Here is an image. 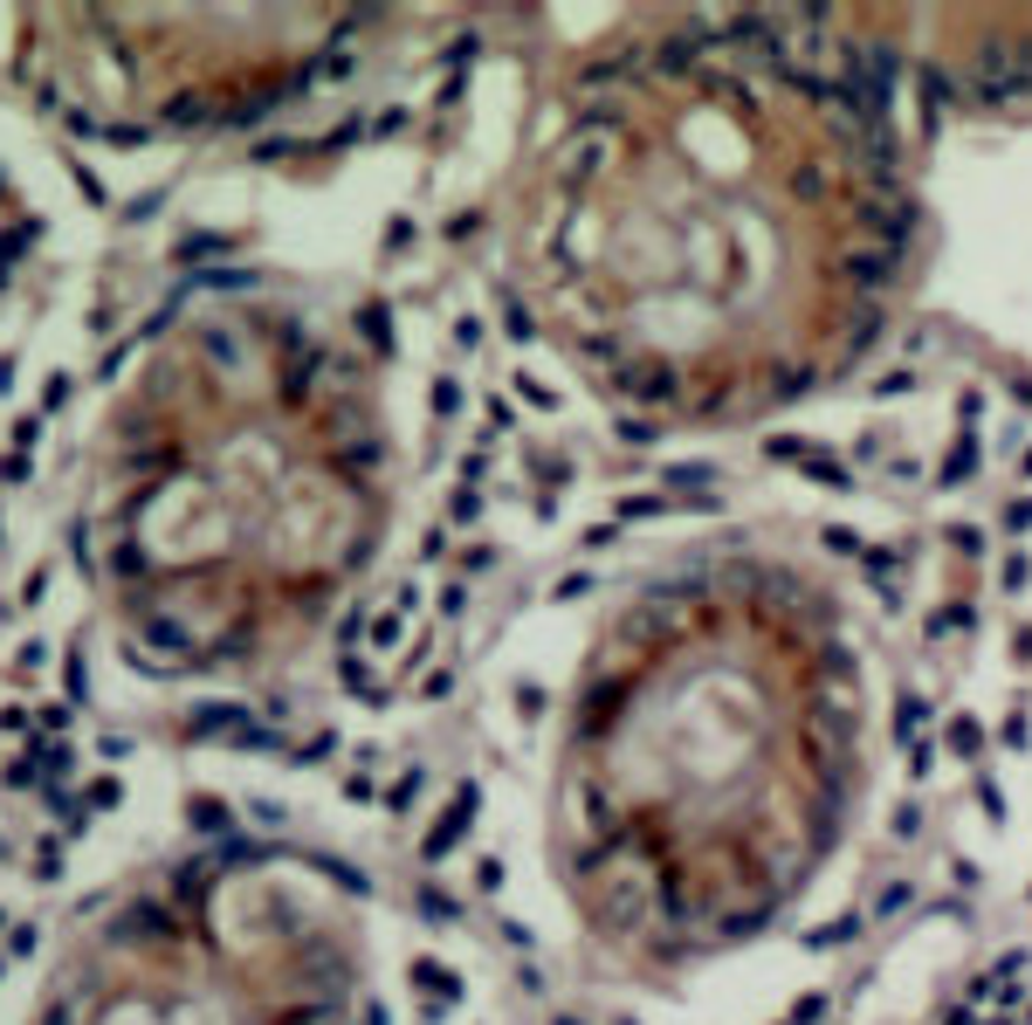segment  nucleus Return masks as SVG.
<instances>
[{
    "label": "nucleus",
    "instance_id": "nucleus-19",
    "mask_svg": "<svg viewBox=\"0 0 1032 1025\" xmlns=\"http://www.w3.org/2000/svg\"><path fill=\"white\" fill-rule=\"evenodd\" d=\"M1005 523H1012V530H1032V496H1019L1012 509H1005Z\"/></svg>",
    "mask_w": 1032,
    "mask_h": 1025
},
{
    "label": "nucleus",
    "instance_id": "nucleus-6",
    "mask_svg": "<svg viewBox=\"0 0 1032 1025\" xmlns=\"http://www.w3.org/2000/svg\"><path fill=\"white\" fill-rule=\"evenodd\" d=\"M895 269H901V255H888V248H846L840 255V269H833V283L854 296V303H882L888 290H895Z\"/></svg>",
    "mask_w": 1032,
    "mask_h": 1025
},
{
    "label": "nucleus",
    "instance_id": "nucleus-9",
    "mask_svg": "<svg viewBox=\"0 0 1032 1025\" xmlns=\"http://www.w3.org/2000/svg\"><path fill=\"white\" fill-rule=\"evenodd\" d=\"M882 330H888V311H882V303H854V324H846V358H861L874 338H882Z\"/></svg>",
    "mask_w": 1032,
    "mask_h": 1025
},
{
    "label": "nucleus",
    "instance_id": "nucleus-4",
    "mask_svg": "<svg viewBox=\"0 0 1032 1025\" xmlns=\"http://www.w3.org/2000/svg\"><path fill=\"white\" fill-rule=\"evenodd\" d=\"M400 21L351 8H35L0 14L8 90L76 138L214 145L351 90Z\"/></svg>",
    "mask_w": 1032,
    "mask_h": 1025
},
{
    "label": "nucleus",
    "instance_id": "nucleus-3",
    "mask_svg": "<svg viewBox=\"0 0 1032 1025\" xmlns=\"http://www.w3.org/2000/svg\"><path fill=\"white\" fill-rule=\"evenodd\" d=\"M366 875L276 833H206L97 894L21 1025H385Z\"/></svg>",
    "mask_w": 1032,
    "mask_h": 1025
},
{
    "label": "nucleus",
    "instance_id": "nucleus-5",
    "mask_svg": "<svg viewBox=\"0 0 1032 1025\" xmlns=\"http://www.w3.org/2000/svg\"><path fill=\"white\" fill-rule=\"evenodd\" d=\"M846 221L867 235V248L901 255V248H909V235H916V200H909V193H861Z\"/></svg>",
    "mask_w": 1032,
    "mask_h": 1025
},
{
    "label": "nucleus",
    "instance_id": "nucleus-14",
    "mask_svg": "<svg viewBox=\"0 0 1032 1025\" xmlns=\"http://www.w3.org/2000/svg\"><path fill=\"white\" fill-rule=\"evenodd\" d=\"M950 544H957L964 557H985V530H977V523H957V530H950Z\"/></svg>",
    "mask_w": 1032,
    "mask_h": 1025
},
{
    "label": "nucleus",
    "instance_id": "nucleus-8",
    "mask_svg": "<svg viewBox=\"0 0 1032 1025\" xmlns=\"http://www.w3.org/2000/svg\"><path fill=\"white\" fill-rule=\"evenodd\" d=\"M916 90H922V132L936 138L943 117H950V104H957V69H950V63H922V69H916Z\"/></svg>",
    "mask_w": 1032,
    "mask_h": 1025
},
{
    "label": "nucleus",
    "instance_id": "nucleus-1",
    "mask_svg": "<svg viewBox=\"0 0 1032 1025\" xmlns=\"http://www.w3.org/2000/svg\"><path fill=\"white\" fill-rule=\"evenodd\" d=\"M393 338L282 269H200L124 330L69 475L97 647L166 702L310 668L400 530Z\"/></svg>",
    "mask_w": 1032,
    "mask_h": 1025
},
{
    "label": "nucleus",
    "instance_id": "nucleus-2",
    "mask_svg": "<svg viewBox=\"0 0 1032 1025\" xmlns=\"http://www.w3.org/2000/svg\"><path fill=\"white\" fill-rule=\"evenodd\" d=\"M716 565H675L613 612L558 702L545 847L579 930L682 970L758 943L840 847L861 799V696L785 654H722Z\"/></svg>",
    "mask_w": 1032,
    "mask_h": 1025
},
{
    "label": "nucleus",
    "instance_id": "nucleus-17",
    "mask_svg": "<svg viewBox=\"0 0 1032 1025\" xmlns=\"http://www.w3.org/2000/svg\"><path fill=\"white\" fill-rule=\"evenodd\" d=\"M874 393H888V399H901V393H916V372H888Z\"/></svg>",
    "mask_w": 1032,
    "mask_h": 1025
},
{
    "label": "nucleus",
    "instance_id": "nucleus-18",
    "mask_svg": "<svg viewBox=\"0 0 1032 1025\" xmlns=\"http://www.w3.org/2000/svg\"><path fill=\"white\" fill-rule=\"evenodd\" d=\"M950 743H957V751H977V723H971V716H957V723H950Z\"/></svg>",
    "mask_w": 1032,
    "mask_h": 1025
},
{
    "label": "nucleus",
    "instance_id": "nucleus-21",
    "mask_svg": "<svg viewBox=\"0 0 1032 1025\" xmlns=\"http://www.w3.org/2000/svg\"><path fill=\"white\" fill-rule=\"evenodd\" d=\"M1019 654H1025V661H1032V627H1019Z\"/></svg>",
    "mask_w": 1032,
    "mask_h": 1025
},
{
    "label": "nucleus",
    "instance_id": "nucleus-16",
    "mask_svg": "<svg viewBox=\"0 0 1032 1025\" xmlns=\"http://www.w3.org/2000/svg\"><path fill=\"white\" fill-rule=\"evenodd\" d=\"M916 723H922V696H901V709H895V730H901V736H909Z\"/></svg>",
    "mask_w": 1032,
    "mask_h": 1025
},
{
    "label": "nucleus",
    "instance_id": "nucleus-22",
    "mask_svg": "<svg viewBox=\"0 0 1032 1025\" xmlns=\"http://www.w3.org/2000/svg\"><path fill=\"white\" fill-rule=\"evenodd\" d=\"M1019 469H1025V475H1032V448H1025V454H1019Z\"/></svg>",
    "mask_w": 1032,
    "mask_h": 1025
},
{
    "label": "nucleus",
    "instance_id": "nucleus-13",
    "mask_svg": "<svg viewBox=\"0 0 1032 1025\" xmlns=\"http://www.w3.org/2000/svg\"><path fill=\"white\" fill-rule=\"evenodd\" d=\"M819 544L833 551V557H861V537L846 530V523H826V537H819Z\"/></svg>",
    "mask_w": 1032,
    "mask_h": 1025
},
{
    "label": "nucleus",
    "instance_id": "nucleus-15",
    "mask_svg": "<svg viewBox=\"0 0 1032 1025\" xmlns=\"http://www.w3.org/2000/svg\"><path fill=\"white\" fill-rule=\"evenodd\" d=\"M1025 572H1032V565H1025V551H1012V557H1005V572H998V585H1005V593H1019Z\"/></svg>",
    "mask_w": 1032,
    "mask_h": 1025
},
{
    "label": "nucleus",
    "instance_id": "nucleus-12",
    "mask_svg": "<svg viewBox=\"0 0 1032 1025\" xmlns=\"http://www.w3.org/2000/svg\"><path fill=\"white\" fill-rule=\"evenodd\" d=\"M861 565H867V578H874V585H895L901 551H895V544H861Z\"/></svg>",
    "mask_w": 1032,
    "mask_h": 1025
},
{
    "label": "nucleus",
    "instance_id": "nucleus-7",
    "mask_svg": "<svg viewBox=\"0 0 1032 1025\" xmlns=\"http://www.w3.org/2000/svg\"><path fill=\"white\" fill-rule=\"evenodd\" d=\"M778 193L792 200L798 214H826V200H833V166L812 159V151H798V159L778 166Z\"/></svg>",
    "mask_w": 1032,
    "mask_h": 1025
},
{
    "label": "nucleus",
    "instance_id": "nucleus-10",
    "mask_svg": "<svg viewBox=\"0 0 1032 1025\" xmlns=\"http://www.w3.org/2000/svg\"><path fill=\"white\" fill-rule=\"evenodd\" d=\"M798 469H806L819 489H833V496L854 489V469H846V461H833V454H798Z\"/></svg>",
    "mask_w": 1032,
    "mask_h": 1025
},
{
    "label": "nucleus",
    "instance_id": "nucleus-20",
    "mask_svg": "<svg viewBox=\"0 0 1032 1025\" xmlns=\"http://www.w3.org/2000/svg\"><path fill=\"white\" fill-rule=\"evenodd\" d=\"M977 414H985V399L964 393V399H957V420H964V427H977Z\"/></svg>",
    "mask_w": 1032,
    "mask_h": 1025
},
{
    "label": "nucleus",
    "instance_id": "nucleus-11",
    "mask_svg": "<svg viewBox=\"0 0 1032 1025\" xmlns=\"http://www.w3.org/2000/svg\"><path fill=\"white\" fill-rule=\"evenodd\" d=\"M971 469H977V433L964 427V433H957V448H950V461L936 469V489H957V482H964Z\"/></svg>",
    "mask_w": 1032,
    "mask_h": 1025
}]
</instances>
